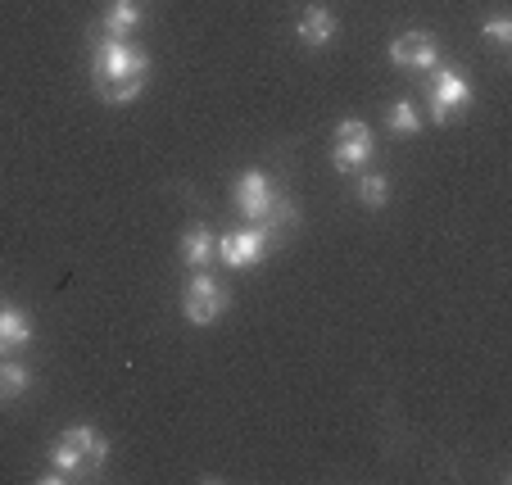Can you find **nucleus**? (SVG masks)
I'll list each match as a JSON object with an SVG mask.
<instances>
[{"instance_id":"nucleus-5","label":"nucleus","mask_w":512,"mask_h":485,"mask_svg":"<svg viewBox=\"0 0 512 485\" xmlns=\"http://www.w3.org/2000/svg\"><path fill=\"white\" fill-rule=\"evenodd\" d=\"M372 159H377L372 127L363 123V118H340L336 141H331V168H336V173H363Z\"/></svg>"},{"instance_id":"nucleus-12","label":"nucleus","mask_w":512,"mask_h":485,"mask_svg":"<svg viewBox=\"0 0 512 485\" xmlns=\"http://www.w3.org/2000/svg\"><path fill=\"white\" fill-rule=\"evenodd\" d=\"M32 345V318L14 304H0V354H19Z\"/></svg>"},{"instance_id":"nucleus-16","label":"nucleus","mask_w":512,"mask_h":485,"mask_svg":"<svg viewBox=\"0 0 512 485\" xmlns=\"http://www.w3.org/2000/svg\"><path fill=\"white\" fill-rule=\"evenodd\" d=\"M386 127L395 136H417L422 132V114H417L413 100H395V105L386 109Z\"/></svg>"},{"instance_id":"nucleus-13","label":"nucleus","mask_w":512,"mask_h":485,"mask_svg":"<svg viewBox=\"0 0 512 485\" xmlns=\"http://www.w3.org/2000/svg\"><path fill=\"white\" fill-rule=\"evenodd\" d=\"M263 236H268V245L277 250V245H286L290 232H300V204L286 200V195H277V204L268 209V218H263Z\"/></svg>"},{"instance_id":"nucleus-10","label":"nucleus","mask_w":512,"mask_h":485,"mask_svg":"<svg viewBox=\"0 0 512 485\" xmlns=\"http://www.w3.org/2000/svg\"><path fill=\"white\" fill-rule=\"evenodd\" d=\"M336 32H340L336 14H331L327 5H309V10L300 14V28H295V37H300L304 50H322V46H331V41H336Z\"/></svg>"},{"instance_id":"nucleus-9","label":"nucleus","mask_w":512,"mask_h":485,"mask_svg":"<svg viewBox=\"0 0 512 485\" xmlns=\"http://www.w3.org/2000/svg\"><path fill=\"white\" fill-rule=\"evenodd\" d=\"M150 19V10H145V0H109L105 5V19H100V37H118L127 41L132 32H141V23Z\"/></svg>"},{"instance_id":"nucleus-11","label":"nucleus","mask_w":512,"mask_h":485,"mask_svg":"<svg viewBox=\"0 0 512 485\" xmlns=\"http://www.w3.org/2000/svg\"><path fill=\"white\" fill-rule=\"evenodd\" d=\"M182 263L191 272L218 268V236H213L204 223H195V227H186L182 232Z\"/></svg>"},{"instance_id":"nucleus-8","label":"nucleus","mask_w":512,"mask_h":485,"mask_svg":"<svg viewBox=\"0 0 512 485\" xmlns=\"http://www.w3.org/2000/svg\"><path fill=\"white\" fill-rule=\"evenodd\" d=\"M232 195H236L241 218H250V223H263V218H268V209L277 204V186H272V177L263 173V168H245V173L236 177Z\"/></svg>"},{"instance_id":"nucleus-15","label":"nucleus","mask_w":512,"mask_h":485,"mask_svg":"<svg viewBox=\"0 0 512 485\" xmlns=\"http://www.w3.org/2000/svg\"><path fill=\"white\" fill-rule=\"evenodd\" d=\"M354 195H358V204H363V209H372V214H377V209H386V200H390V177L386 173H368V168H363V173H358Z\"/></svg>"},{"instance_id":"nucleus-6","label":"nucleus","mask_w":512,"mask_h":485,"mask_svg":"<svg viewBox=\"0 0 512 485\" xmlns=\"http://www.w3.org/2000/svg\"><path fill=\"white\" fill-rule=\"evenodd\" d=\"M390 64L404 68V73H431L435 64H440V46H435V37L426 28H413V32H399L395 41H390Z\"/></svg>"},{"instance_id":"nucleus-14","label":"nucleus","mask_w":512,"mask_h":485,"mask_svg":"<svg viewBox=\"0 0 512 485\" xmlns=\"http://www.w3.org/2000/svg\"><path fill=\"white\" fill-rule=\"evenodd\" d=\"M32 386V368L23 359H14V354H0V404H14V399H23Z\"/></svg>"},{"instance_id":"nucleus-7","label":"nucleus","mask_w":512,"mask_h":485,"mask_svg":"<svg viewBox=\"0 0 512 485\" xmlns=\"http://www.w3.org/2000/svg\"><path fill=\"white\" fill-rule=\"evenodd\" d=\"M268 250L272 245H268V236H263L259 223L218 236V263H223V268H254V263L268 259Z\"/></svg>"},{"instance_id":"nucleus-2","label":"nucleus","mask_w":512,"mask_h":485,"mask_svg":"<svg viewBox=\"0 0 512 485\" xmlns=\"http://www.w3.org/2000/svg\"><path fill=\"white\" fill-rule=\"evenodd\" d=\"M105 463H109V440L91 422H78V427H68L50 445V472H37V481L68 485V481H82V476H100Z\"/></svg>"},{"instance_id":"nucleus-17","label":"nucleus","mask_w":512,"mask_h":485,"mask_svg":"<svg viewBox=\"0 0 512 485\" xmlns=\"http://www.w3.org/2000/svg\"><path fill=\"white\" fill-rule=\"evenodd\" d=\"M481 32H485V41H490L494 50H508L512 46V19H503V14H494Z\"/></svg>"},{"instance_id":"nucleus-3","label":"nucleus","mask_w":512,"mask_h":485,"mask_svg":"<svg viewBox=\"0 0 512 485\" xmlns=\"http://www.w3.org/2000/svg\"><path fill=\"white\" fill-rule=\"evenodd\" d=\"M227 309H232V295H227V286L213 277V268H200L186 277L182 318L191 322V327H209V322H218Z\"/></svg>"},{"instance_id":"nucleus-1","label":"nucleus","mask_w":512,"mask_h":485,"mask_svg":"<svg viewBox=\"0 0 512 485\" xmlns=\"http://www.w3.org/2000/svg\"><path fill=\"white\" fill-rule=\"evenodd\" d=\"M150 82V55L132 41L91 32V87L105 105H127Z\"/></svg>"},{"instance_id":"nucleus-4","label":"nucleus","mask_w":512,"mask_h":485,"mask_svg":"<svg viewBox=\"0 0 512 485\" xmlns=\"http://www.w3.org/2000/svg\"><path fill=\"white\" fill-rule=\"evenodd\" d=\"M422 78H426V105H431V118L440 127L454 123V118L463 114V105L472 100L467 78L458 73V68H449V64H435L431 73H422Z\"/></svg>"}]
</instances>
